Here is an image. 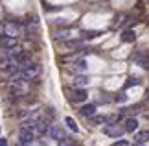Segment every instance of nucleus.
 I'll return each mask as SVG.
<instances>
[{
  "mask_svg": "<svg viewBox=\"0 0 149 146\" xmlns=\"http://www.w3.org/2000/svg\"><path fill=\"white\" fill-rule=\"evenodd\" d=\"M81 35H83V39H94V37H98V35H100V32H94V30H85V32H81Z\"/></svg>",
  "mask_w": 149,
  "mask_h": 146,
  "instance_id": "obj_17",
  "label": "nucleus"
},
{
  "mask_svg": "<svg viewBox=\"0 0 149 146\" xmlns=\"http://www.w3.org/2000/svg\"><path fill=\"white\" fill-rule=\"evenodd\" d=\"M103 133L109 137H114V139H118V137H122L125 130H123V126H118V124H114V122H109V126L103 128Z\"/></svg>",
  "mask_w": 149,
  "mask_h": 146,
  "instance_id": "obj_2",
  "label": "nucleus"
},
{
  "mask_svg": "<svg viewBox=\"0 0 149 146\" xmlns=\"http://www.w3.org/2000/svg\"><path fill=\"white\" fill-rule=\"evenodd\" d=\"M72 71H74V72H85V71H87V63H85V59H77V61H74Z\"/></svg>",
  "mask_w": 149,
  "mask_h": 146,
  "instance_id": "obj_13",
  "label": "nucleus"
},
{
  "mask_svg": "<svg viewBox=\"0 0 149 146\" xmlns=\"http://www.w3.org/2000/svg\"><path fill=\"white\" fill-rule=\"evenodd\" d=\"M70 92V100L72 102H85L88 98V92L85 91V87H76L74 91H68Z\"/></svg>",
  "mask_w": 149,
  "mask_h": 146,
  "instance_id": "obj_3",
  "label": "nucleus"
},
{
  "mask_svg": "<svg viewBox=\"0 0 149 146\" xmlns=\"http://www.w3.org/2000/svg\"><path fill=\"white\" fill-rule=\"evenodd\" d=\"M79 111H81L83 116H88V118H90L92 115H96V106H94V104H85Z\"/></svg>",
  "mask_w": 149,
  "mask_h": 146,
  "instance_id": "obj_9",
  "label": "nucleus"
},
{
  "mask_svg": "<svg viewBox=\"0 0 149 146\" xmlns=\"http://www.w3.org/2000/svg\"><path fill=\"white\" fill-rule=\"evenodd\" d=\"M111 146H129V142L125 141V139H120V141H116V142L111 144Z\"/></svg>",
  "mask_w": 149,
  "mask_h": 146,
  "instance_id": "obj_21",
  "label": "nucleus"
},
{
  "mask_svg": "<svg viewBox=\"0 0 149 146\" xmlns=\"http://www.w3.org/2000/svg\"><path fill=\"white\" fill-rule=\"evenodd\" d=\"M147 141H149V131L147 130L136 133V142H147Z\"/></svg>",
  "mask_w": 149,
  "mask_h": 146,
  "instance_id": "obj_16",
  "label": "nucleus"
},
{
  "mask_svg": "<svg viewBox=\"0 0 149 146\" xmlns=\"http://www.w3.org/2000/svg\"><path fill=\"white\" fill-rule=\"evenodd\" d=\"M134 59L142 68H149V54L147 52H138V54L134 56Z\"/></svg>",
  "mask_w": 149,
  "mask_h": 146,
  "instance_id": "obj_7",
  "label": "nucleus"
},
{
  "mask_svg": "<svg viewBox=\"0 0 149 146\" xmlns=\"http://www.w3.org/2000/svg\"><path fill=\"white\" fill-rule=\"evenodd\" d=\"M122 41H123V43H134V41H136L134 32H133V30H125V32H122Z\"/></svg>",
  "mask_w": 149,
  "mask_h": 146,
  "instance_id": "obj_12",
  "label": "nucleus"
},
{
  "mask_svg": "<svg viewBox=\"0 0 149 146\" xmlns=\"http://www.w3.org/2000/svg\"><path fill=\"white\" fill-rule=\"evenodd\" d=\"M133 146H144V142H136V144H133Z\"/></svg>",
  "mask_w": 149,
  "mask_h": 146,
  "instance_id": "obj_23",
  "label": "nucleus"
},
{
  "mask_svg": "<svg viewBox=\"0 0 149 146\" xmlns=\"http://www.w3.org/2000/svg\"><path fill=\"white\" fill-rule=\"evenodd\" d=\"M88 81H90V80L87 78V76L79 74V76H76V78H74V87H87Z\"/></svg>",
  "mask_w": 149,
  "mask_h": 146,
  "instance_id": "obj_11",
  "label": "nucleus"
},
{
  "mask_svg": "<svg viewBox=\"0 0 149 146\" xmlns=\"http://www.w3.org/2000/svg\"><path fill=\"white\" fill-rule=\"evenodd\" d=\"M81 44H83V43H81L79 39H66V41H65V46H66V48H70V50H72V48H81Z\"/></svg>",
  "mask_w": 149,
  "mask_h": 146,
  "instance_id": "obj_14",
  "label": "nucleus"
},
{
  "mask_svg": "<svg viewBox=\"0 0 149 146\" xmlns=\"http://www.w3.org/2000/svg\"><path fill=\"white\" fill-rule=\"evenodd\" d=\"M6 33H8V35H13V37H17V35L20 33V26L17 24V22L9 20L8 24H6Z\"/></svg>",
  "mask_w": 149,
  "mask_h": 146,
  "instance_id": "obj_8",
  "label": "nucleus"
},
{
  "mask_svg": "<svg viewBox=\"0 0 149 146\" xmlns=\"http://www.w3.org/2000/svg\"><path fill=\"white\" fill-rule=\"evenodd\" d=\"M68 35H70V33H68V30H61V32H57V39H68Z\"/></svg>",
  "mask_w": 149,
  "mask_h": 146,
  "instance_id": "obj_19",
  "label": "nucleus"
},
{
  "mask_svg": "<svg viewBox=\"0 0 149 146\" xmlns=\"http://www.w3.org/2000/svg\"><path fill=\"white\" fill-rule=\"evenodd\" d=\"M136 128H138V120L136 118H133V116H131V118H127L125 120V124H123V130L125 131H136Z\"/></svg>",
  "mask_w": 149,
  "mask_h": 146,
  "instance_id": "obj_10",
  "label": "nucleus"
},
{
  "mask_svg": "<svg viewBox=\"0 0 149 146\" xmlns=\"http://www.w3.org/2000/svg\"><path fill=\"white\" fill-rule=\"evenodd\" d=\"M17 37L13 35H8V33H4V35H0V46H4V48H13V46H17Z\"/></svg>",
  "mask_w": 149,
  "mask_h": 146,
  "instance_id": "obj_6",
  "label": "nucleus"
},
{
  "mask_svg": "<svg viewBox=\"0 0 149 146\" xmlns=\"http://www.w3.org/2000/svg\"><path fill=\"white\" fill-rule=\"evenodd\" d=\"M72 146H81V144H72Z\"/></svg>",
  "mask_w": 149,
  "mask_h": 146,
  "instance_id": "obj_24",
  "label": "nucleus"
},
{
  "mask_svg": "<svg viewBox=\"0 0 149 146\" xmlns=\"http://www.w3.org/2000/svg\"><path fill=\"white\" fill-rule=\"evenodd\" d=\"M0 146H8V141H6V139H2V137H0Z\"/></svg>",
  "mask_w": 149,
  "mask_h": 146,
  "instance_id": "obj_22",
  "label": "nucleus"
},
{
  "mask_svg": "<svg viewBox=\"0 0 149 146\" xmlns=\"http://www.w3.org/2000/svg\"><path fill=\"white\" fill-rule=\"evenodd\" d=\"M41 74V65H37V63H24V65H20V71H19V78H22L24 81H30V80H35L37 76Z\"/></svg>",
  "mask_w": 149,
  "mask_h": 146,
  "instance_id": "obj_1",
  "label": "nucleus"
},
{
  "mask_svg": "<svg viewBox=\"0 0 149 146\" xmlns=\"http://www.w3.org/2000/svg\"><path fill=\"white\" fill-rule=\"evenodd\" d=\"M48 135H50L52 139H55L57 142H59L61 139H65V137H66V133H65V130H63L61 126H50V130H48Z\"/></svg>",
  "mask_w": 149,
  "mask_h": 146,
  "instance_id": "obj_5",
  "label": "nucleus"
},
{
  "mask_svg": "<svg viewBox=\"0 0 149 146\" xmlns=\"http://www.w3.org/2000/svg\"><path fill=\"white\" fill-rule=\"evenodd\" d=\"M140 83V80L138 78H129L127 81L123 83V89H129V87H134V85H138Z\"/></svg>",
  "mask_w": 149,
  "mask_h": 146,
  "instance_id": "obj_18",
  "label": "nucleus"
},
{
  "mask_svg": "<svg viewBox=\"0 0 149 146\" xmlns=\"http://www.w3.org/2000/svg\"><path fill=\"white\" fill-rule=\"evenodd\" d=\"M65 122H66V126L70 128V130H72L74 133H77V131H79V128H77V124H76V120H74L72 116H66V118H65Z\"/></svg>",
  "mask_w": 149,
  "mask_h": 146,
  "instance_id": "obj_15",
  "label": "nucleus"
},
{
  "mask_svg": "<svg viewBox=\"0 0 149 146\" xmlns=\"http://www.w3.org/2000/svg\"><path fill=\"white\" fill-rule=\"evenodd\" d=\"M0 13H2V9H0Z\"/></svg>",
  "mask_w": 149,
  "mask_h": 146,
  "instance_id": "obj_25",
  "label": "nucleus"
},
{
  "mask_svg": "<svg viewBox=\"0 0 149 146\" xmlns=\"http://www.w3.org/2000/svg\"><path fill=\"white\" fill-rule=\"evenodd\" d=\"M114 100H116V102H125V100H127V96H125L123 92H118V95L114 96Z\"/></svg>",
  "mask_w": 149,
  "mask_h": 146,
  "instance_id": "obj_20",
  "label": "nucleus"
},
{
  "mask_svg": "<svg viewBox=\"0 0 149 146\" xmlns=\"http://www.w3.org/2000/svg\"><path fill=\"white\" fill-rule=\"evenodd\" d=\"M19 139H20V144L30 146L33 142V139H35V133H33L31 130H28V128H22L20 133H19Z\"/></svg>",
  "mask_w": 149,
  "mask_h": 146,
  "instance_id": "obj_4",
  "label": "nucleus"
}]
</instances>
